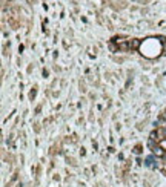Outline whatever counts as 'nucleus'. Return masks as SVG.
Instances as JSON below:
<instances>
[{"mask_svg":"<svg viewBox=\"0 0 166 187\" xmlns=\"http://www.w3.org/2000/svg\"><path fill=\"white\" fill-rule=\"evenodd\" d=\"M152 152H154V155H155V156H160V158H163V156H164V149H163V147H160V146L154 147V149H152Z\"/></svg>","mask_w":166,"mask_h":187,"instance_id":"nucleus-1","label":"nucleus"},{"mask_svg":"<svg viewBox=\"0 0 166 187\" xmlns=\"http://www.w3.org/2000/svg\"><path fill=\"white\" fill-rule=\"evenodd\" d=\"M161 120H163V121H166V112H163V115H161Z\"/></svg>","mask_w":166,"mask_h":187,"instance_id":"nucleus-2","label":"nucleus"},{"mask_svg":"<svg viewBox=\"0 0 166 187\" xmlns=\"http://www.w3.org/2000/svg\"><path fill=\"white\" fill-rule=\"evenodd\" d=\"M164 112H166V109H164Z\"/></svg>","mask_w":166,"mask_h":187,"instance_id":"nucleus-3","label":"nucleus"}]
</instances>
